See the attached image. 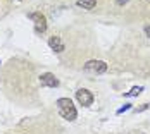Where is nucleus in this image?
Returning a JSON list of instances; mask_svg holds the SVG:
<instances>
[{
    "instance_id": "obj_4",
    "label": "nucleus",
    "mask_w": 150,
    "mask_h": 134,
    "mask_svg": "<svg viewBox=\"0 0 150 134\" xmlns=\"http://www.w3.org/2000/svg\"><path fill=\"white\" fill-rule=\"evenodd\" d=\"M76 98H78V102L83 105V107H88V105L93 103V95H91V91H88V89H78L76 91Z\"/></svg>"
},
{
    "instance_id": "obj_5",
    "label": "nucleus",
    "mask_w": 150,
    "mask_h": 134,
    "mask_svg": "<svg viewBox=\"0 0 150 134\" xmlns=\"http://www.w3.org/2000/svg\"><path fill=\"white\" fill-rule=\"evenodd\" d=\"M40 83L43 86H48V88H57L59 86V79L52 74V72H45V74L40 76Z\"/></svg>"
},
{
    "instance_id": "obj_7",
    "label": "nucleus",
    "mask_w": 150,
    "mask_h": 134,
    "mask_svg": "<svg viewBox=\"0 0 150 134\" xmlns=\"http://www.w3.org/2000/svg\"><path fill=\"white\" fill-rule=\"evenodd\" d=\"M76 4H78L79 7H83L85 11H93L95 5H97V0H78Z\"/></svg>"
},
{
    "instance_id": "obj_11",
    "label": "nucleus",
    "mask_w": 150,
    "mask_h": 134,
    "mask_svg": "<svg viewBox=\"0 0 150 134\" xmlns=\"http://www.w3.org/2000/svg\"><path fill=\"white\" fill-rule=\"evenodd\" d=\"M145 34L150 38V26H145Z\"/></svg>"
},
{
    "instance_id": "obj_3",
    "label": "nucleus",
    "mask_w": 150,
    "mask_h": 134,
    "mask_svg": "<svg viewBox=\"0 0 150 134\" xmlns=\"http://www.w3.org/2000/svg\"><path fill=\"white\" fill-rule=\"evenodd\" d=\"M30 19L35 21V33L42 34V33L47 31V17L42 12H33V14H30Z\"/></svg>"
},
{
    "instance_id": "obj_10",
    "label": "nucleus",
    "mask_w": 150,
    "mask_h": 134,
    "mask_svg": "<svg viewBox=\"0 0 150 134\" xmlns=\"http://www.w3.org/2000/svg\"><path fill=\"white\" fill-rule=\"evenodd\" d=\"M126 2H128V0H116V4H117V5H124Z\"/></svg>"
},
{
    "instance_id": "obj_2",
    "label": "nucleus",
    "mask_w": 150,
    "mask_h": 134,
    "mask_svg": "<svg viewBox=\"0 0 150 134\" xmlns=\"http://www.w3.org/2000/svg\"><path fill=\"white\" fill-rule=\"evenodd\" d=\"M85 71L86 72H93V74H104L107 71V64L104 60H88L85 64Z\"/></svg>"
},
{
    "instance_id": "obj_1",
    "label": "nucleus",
    "mask_w": 150,
    "mask_h": 134,
    "mask_svg": "<svg viewBox=\"0 0 150 134\" xmlns=\"http://www.w3.org/2000/svg\"><path fill=\"white\" fill-rule=\"evenodd\" d=\"M55 105H57V110H59V114L64 117L66 120H74L76 117H78V112H76L74 105H73V102L69 100V98H59L57 102H55Z\"/></svg>"
},
{
    "instance_id": "obj_8",
    "label": "nucleus",
    "mask_w": 150,
    "mask_h": 134,
    "mask_svg": "<svg viewBox=\"0 0 150 134\" xmlns=\"http://www.w3.org/2000/svg\"><path fill=\"white\" fill-rule=\"evenodd\" d=\"M142 91H143V86H135V88L131 89V91L124 93V96H138V95H140Z\"/></svg>"
},
{
    "instance_id": "obj_6",
    "label": "nucleus",
    "mask_w": 150,
    "mask_h": 134,
    "mask_svg": "<svg viewBox=\"0 0 150 134\" xmlns=\"http://www.w3.org/2000/svg\"><path fill=\"white\" fill-rule=\"evenodd\" d=\"M48 46H50L54 52H57V53H62V52L66 50V46H64V43H62L60 36H50V40H48Z\"/></svg>"
},
{
    "instance_id": "obj_9",
    "label": "nucleus",
    "mask_w": 150,
    "mask_h": 134,
    "mask_svg": "<svg viewBox=\"0 0 150 134\" xmlns=\"http://www.w3.org/2000/svg\"><path fill=\"white\" fill-rule=\"evenodd\" d=\"M128 110H131V103H124V107H121L119 110H117V115L124 114V112H128Z\"/></svg>"
}]
</instances>
